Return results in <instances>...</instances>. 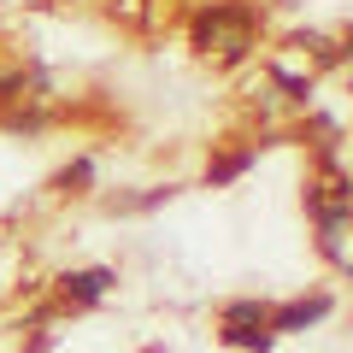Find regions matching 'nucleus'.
I'll return each instance as SVG.
<instances>
[{"label":"nucleus","mask_w":353,"mask_h":353,"mask_svg":"<svg viewBox=\"0 0 353 353\" xmlns=\"http://www.w3.org/2000/svg\"><path fill=\"white\" fill-rule=\"evenodd\" d=\"M224 347H241V353H271L277 336H271V306L265 301H230L224 306Z\"/></svg>","instance_id":"obj_1"},{"label":"nucleus","mask_w":353,"mask_h":353,"mask_svg":"<svg viewBox=\"0 0 353 353\" xmlns=\"http://www.w3.org/2000/svg\"><path fill=\"white\" fill-rule=\"evenodd\" d=\"M218 36H224V59H241V53L253 48V12L248 6H212V12L194 18V41H201L206 53L218 48Z\"/></svg>","instance_id":"obj_2"},{"label":"nucleus","mask_w":353,"mask_h":353,"mask_svg":"<svg viewBox=\"0 0 353 353\" xmlns=\"http://www.w3.org/2000/svg\"><path fill=\"white\" fill-rule=\"evenodd\" d=\"M112 283H118L112 265H77V271L59 277V301L65 306H101L106 294H112Z\"/></svg>","instance_id":"obj_3"},{"label":"nucleus","mask_w":353,"mask_h":353,"mask_svg":"<svg viewBox=\"0 0 353 353\" xmlns=\"http://www.w3.org/2000/svg\"><path fill=\"white\" fill-rule=\"evenodd\" d=\"M336 312V294H301V301H283V306H271V336H294V330H312V324H324V318Z\"/></svg>","instance_id":"obj_4"},{"label":"nucleus","mask_w":353,"mask_h":353,"mask_svg":"<svg viewBox=\"0 0 353 353\" xmlns=\"http://www.w3.org/2000/svg\"><path fill=\"white\" fill-rule=\"evenodd\" d=\"M253 165H259V148H236V153H224V159L206 165V183H212V189H224V183H236V176L253 171Z\"/></svg>","instance_id":"obj_5"},{"label":"nucleus","mask_w":353,"mask_h":353,"mask_svg":"<svg viewBox=\"0 0 353 353\" xmlns=\"http://www.w3.org/2000/svg\"><path fill=\"white\" fill-rule=\"evenodd\" d=\"M59 189H65V194H88V189H94V159H88V153L59 171Z\"/></svg>","instance_id":"obj_6"},{"label":"nucleus","mask_w":353,"mask_h":353,"mask_svg":"<svg viewBox=\"0 0 353 353\" xmlns=\"http://www.w3.org/2000/svg\"><path fill=\"white\" fill-rule=\"evenodd\" d=\"M271 83H277L289 101H306V94H312V83H306L301 71H289V65H277V71H271Z\"/></svg>","instance_id":"obj_7"}]
</instances>
